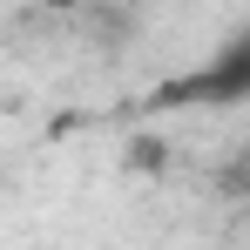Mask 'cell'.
I'll return each mask as SVG.
<instances>
[{"label":"cell","instance_id":"cell-1","mask_svg":"<svg viewBox=\"0 0 250 250\" xmlns=\"http://www.w3.org/2000/svg\"><path fill=\"white\" fill-rule=\"evenodd\" d=\"M237 102H250V27L223 41L209 61H196L189 75L156 88V108H237Z\"/></svg>","mask_w":250,"mask_h":250},{"label":"cell","instance_id":"cell-2","mask_svg":"<svg viewBox=\"0 0 250 250\" xmlns=\"http://www.w3.org/2000/svg\"><path fill=\"white\" fill-rule=\"evenodd\" d=\"M216 189H223V196H237V203H250V142H237V149L223 156V169H216Z\"/></svg>","mask_w":250,"mask_h":250}]
</instances>
